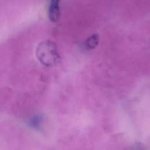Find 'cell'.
<instances>
[{
	"mask_svg": "<svg viewBox=\"0 0 150 150\" xmlns=\"http://www.w3.org/2000/svg\"><path fill=\"white\" fill-rule=\"evenodd\" d=\"M60 0H50L48 9V16L49 19L52 22H56L60 18Z\"/></svg>",
	"mask_w": 150,
	"mask_h": 150,
	"instance_id": "2",
	"label": "cell"
},
{
	"mask_svg": "<svg viewBox=\"0 0 150 150\" xmlns=\"http://www.w3.org/2000/svg\"><path fill=\"white\" fill-rule=\"evenodd\" d=\"M36 53L38 60L46 67L55 66L60 59L56 45L49 40L43 41L39 44Z\"/></svg>",
	"mask_w": 150,
	"mask_h": 150,
	"instance_id": "1",
	"label": "cell"
},
{
	"mask_svg": "<svg viewBox=\"0 0 150 150\" xmlns=\"http://www.w3.org/2000/svg\"><path fill=\"white\" fill-rule=\"evenodd\" d=\"M99 43V36L98 34H93L89 36L84 42V46L86 49L92 50L95 49Z\"/></svg>",
	"mask_w": 150,
	"mask_h": 150,
	"instance_id": "3",
	"label": "cell"
}]
</instances>
